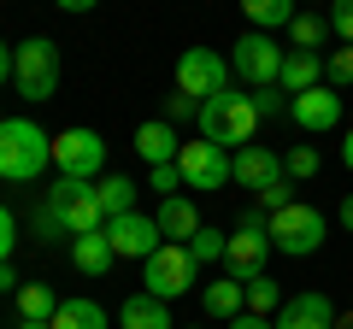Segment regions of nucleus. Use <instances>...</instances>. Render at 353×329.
Returning a JSON list of instances; mask_svg holds the SVG:
<instances>
[{
	"instance_id": "nucleus-23",
	"label": "nucleus",
	"mask_w": 353,
	"mask_h": 329,
	"mask_svg": "<svg viewBox=\"0 0 353 329\" xmlns=\"http://www.w3.org/2000/svg\"><path fill=\"white\" fill-rule=\"evenodd\" d=\"M241 12H248V24L253 30H289L294 24V0H241Z\"/></svg>"
},
{
	"instance_id": "nucleus-27",
	"label": "nucleus",
	"mask_w": 353,
	"mask_h": 329,
	"mask_svg": "<svg viewBox=\"0 0 353 329\" xmlns=\"http://www.w3.org/2000/svg\"><path fill=\"white\" fill-rule=\"evenodd\" d=\"M289 36H294V47H306V53H318V47H324V36H330V18H318V12H294V24H289Z\"/></svg>"
},
{
	"instance_id": "nucleus-32",
	"label": "nucleus",
	"mask_w": 353,
	"mask_h": 329,
	"mask_svg": "<svg viewBox=\"0 0 353 329\" xmlns=\"http://www.w3.org/2000/svg\"><path fill=\"white\" fill-rule=\"evenodd\" d=\"M330 30L353 47V0H330Z\"/></svg>"
},
{
	"instance_id": "nucleus-38",
	"label": "nucleus",
	"mask_w": 353,
	"mask_h": 329,
	"mask_svg": "<svg viewBox=\"0 0 353 329\" xmlns=\"http://www.w3.org/2000/svg\"><path fill=\"white\" fill-rule=\"evenodd\" d=\"M18 288H24V282L12 277V259H6V265H0V294H18Z\"/></svg>"
},
{
	"instance_id": "nucleus-25",
	"label": "nucleus",
	"mask_w": 353,
	"mask_h": 329,
	"mask_svg": "<svg viewBox=\"0 0 353 329\" xmlns=\"http://www.w3.org/2000/svg\"><path fill=\"white\" fill-rule=\"evenodd\" d=\"M94 194H101V212H106V217L136 212V182H130V177H106V182H94Z\"/></svg>"
},
{
	"instance_id": "nucleus-43",
	"label": "nucleus",
	"mask_w": 353,
	"mask_h": 329,
	"mask_svg": "<svg viewBox=\"0 0 353 329\" xmlns=\"http://www.w3.org/2000/svg\"><path fill=\"white\" fill-rule=\"evenodd\" d=\"M336 329H353V312H341V317H336Z\"/></svg>"
},
{
	"instance_id": "nucleus-21",
	"label": "nucleus",
	"mask_w": 353,
	"mask_h": 329,
	"mask_svg": "<svg viewBox=\"0 0 353 329\" xmlns=\"http://www.w3.org/2000/svg\"><path fill=\"white\" fill-rule=\"evenodd\" d=\"M201 306H206V317H218V323H230V317H241V312H248V288H241L236 277H224V282H206Z\"/></svg>"
},
{
	"instance_id": "nucleus-33",
	"label": "nucleus",
	"mask_w": 353,
	"mask_h": 329,
	"mask_svg": "<svg viewBox=\"0 0 353 329\" xmlns=\"http://www.w3.org/2000/svg\"><path fill=\"white\" fill-rule=\"evenodd\" d=\"M253 106H259V118H283L289 112V94L283 89H253Z\"/></svg>"
},
{
	"instance_id": "nucleus-18",
	"label": "nucleus",
	"mask_w": 353,
	"mask_h": 329,
	"mask_svg": "<svg viewBox=\"0 0 353 329\" xmlns=\"http://www.w3.org/2000/svg\"><path fill=\"white\" fill-rule=\"evenodd\" d=\"M136 153L148 164H176V153H183V141H176V129L165 124V118H148V124L136 129Z\"/></svg>"
},
{
	"instance_id": "nucleus-11",
	"label": "nucleus",
	"mask_w": 353,
	"mask_h": 329,
	"mask_svg": "<svg viewBox=\"0 0 353 329\" xmlns=\"http://www.w3.org/2000/svg\"><path fill=\"white\" fill-rule=\"evenodd\" d=\"M53 164H59V177L94 182V171L106 164V141L94 136V129H59V136H53Z\"/></svg>"
},
{
	"instance_id": "nucleus-24",
	"label": "nucleus",
	"mask_w": 353,
	"mask_h": 329,
	"mask_svg": "<svg viewBox=\"0 0 353 329\" xmlns=\"http://www.w3.org/2000/svg\"><path fill=\"white\" fill-rule=\"evenodd\" d=\"M53 329H106V306L101 300H59Z\"/></svg>"
},
{
	"instance_id": "nucleus-44",
	"label": "nucleus",
	"mask_w": 353,
	"mask_h": 329,
	"mask_svg": "<svg viewBox=\"0 0 353 329\" xmlns=\"http://www.w3.org/2000/svg\"><path fill=\"white\" fill-rule=\"evenodd\" d=\"M18 329H53V323H18Z\"/></svg>"
},
{
	"instance_id": "nucleus-17",
	"label": "nucleus",
	"mask_w": 353,
	"mask_h": 329,
	"mask_svg": "<svg viewBox=\"0 0 353 329\" xmlns=\"http://www.w3.org/2000/svg\"><path fill=\"white\" fill-rule=\"evenodd\" d=\"M118 329H176L171 323V300H153L148 288L130 294V300L118 306Z\"/></svg>"
},
{
	"instance_id": "nucleus-26",
	"label": "nucleus",
	"mask_w": 353,
	"mask_h": 329,
	"mask_svg": "<svg viewBox=\"0 0 353 329\" xmlns=\"http://www.w3.org/2000/svg\"><path fill=\"white\" fill-rule=\"evenodd\" d=\"M241 288H248V312H259V317H277L283 312V288L271 277H248Z\"/></svg>"
},
{
	"instance_id": "nucleus-35",
	"label": "nucleus",
	"mask_w": 353,
	"mask_h": 329,
	"mask_svg": "<svg viewBox=\"0 0 353 329\" xmlns=\"http://www.w3.org/2000/svg\"><path fill=\"white\" fill-rule=\"evenodd\" d=\"M12 241H18V224H12V212L0 206V265L12 259Z\"/></svg>"
},
{
	"instance_id": "nucleus-36",
	"label": "nucleus",
	"mask_w": 353,
	"mask_h": 329,
	"mask_svg": "<svg viewBox=\"0 0 353 329\" xmlns=\"http://www.w3.org/2000/svg\"><path fill=\"white\" fill-rule=\"evenodd\" d=\"M230 329H277V317H259V312H241V317H230Z\"/></svg>"
},
{
	"instance_id": "nucleus-19",
	"label": "nucleus",
	"mask_w": 353,
	"mask_h": 329,
	"mask_svg": "<svg viewBox=\"0 0 353 329\" xmlns=\"http://www.w3.org/2000/svg\"><path fill=\"white\" fill-rule=\"evenodd\" d=\"M194 229H201V212H194L183 194H165V200H159V235H165V241H183V247H189Z\"/></svg>"
},
{
	"instance_id": "nucleus-40",
	"label": "nucleus",
	"mask_w": 353,
	"mask_h": 329,
	"mask_svg": "<svg viewBox=\"0 0 353 329\" xmlns=\"http://www.w3.org/2000/svg\"><path fill=\"white\" fill-rule=\"evenodd\" d=\"M53 6H65V12H94L101 0H53Z\"/></svg>"
},
{
	"instance_id": "nucleus-41",
	"label": "nucleus",
	"mask_w": 353,
	"mask_h": 329,
	"mask_svg": "<svg viewBox=\"0 0 353 329\" xmlns=\"http://www.w3.org/2000/svg\"><path fill=\"white\" fill-rule=\"evenodd\" d=\"M341 164H347V171H353V129H347V136H341Z\"/></svg>"
},
{
	"instance_id": "nucleus-6",
	"label": "nucleus",
	"mask_w": 353,
	"mask_h": 329,
	"mask_svg": "<svg viewBox=\"0 0 353 329\" xmlns=\"http://www.w3.org/2000/svg\"><path fill=\"white\" fill-rule=\"evenodd\" d=\"M48 206H53V217H59V229L65 235H94V229H106V212H101V194H94V182H83V177H59V189L48 194Z\"/></svg>"
},
{
	"instance_id": "nucleus-13",
	"label": "nucleus",
	"mask_w": 353,
	"mask_h": 329,
	"mask_svg": "<svg viewBox=\"0 0 353 329\" xmlns=\"http://www.w3.org/2000/svg\"><path fill=\"white\" fill-rule=\"evenodd\" d=\"M289 118L306 136H330V129H341V94L330 89V83H318V89H306V94L289 100Z\"/></svg>"
},
{
	"instance_id": "nucleus-12",
	"label": "nucleus",
	"mask_w": 353,
	"mask_h": 329,
	"mask_svg": "<svg viewBox=\"0 0 353 329\" xmlns=\"http://www.w3.org/2000/svg\"><path fill=\"white\" fill-rule=\"evenodd\" d=\"M230 182H241L248 194H265L271 182H283V153L259 147V141L236 147V153H230Z\"/></svg>"
},
{
	"instance_id": "nucleus-46",
	"label": "nucleus",
	"mask_w": 353,
	"mask_h": 329,
	"mask_svg": "<svg viewBox=\"0 0 353 329\" xmlns=\"http://www.w3.org/2000/svg\"><path fill=\"white\" fill-rule=\"evenodd\" d=\"M194 329H201V323H194Z\"/></svg>"
},
{
	"instance_id": "nucleus-9",
	"label": "nucleus",
	"mask_w": 353,
	"mask_h": 329,
	"mask_svg": "<svg viewBox=\"0 0 353 329\" xmlns=\"http://www.w3.org/2000/svg\"><path fill=\"white\" fill-rule=\"evenodd\" d=\"M224 89H230V59H218L212 47H183V59H176V94H194L206 106Z\"/></svg>"
},
{
	"instance_id": "nucleus-45",
	"label": "nucleus",
	"mask_w": 353,
	"mask_h": 329,
	"mask_svg": "<svg viewBox=\"0 0 353 329\" xmlns=\"http://www.w3.org/2000/svg\"><path fill=\"white\" fill-rule=\"evenodd\" d=\"M0 124H6V118H0Z\"/></svg>"
},
{
	"instance_id": "nucleus-2",
	"label": "nucleus",
	"mask_w": 353,
	"mask_h": 329,
	"mask_svg": "<svg viewBox=\"0 0 353 329\" xmlns=\"http://www.w3.org/2000/svg\"><path fill=\"white\" fill-rule=\"evenodd\" d=\"M259 124H265L259 106L241 89H224V94H212V100L201 106V136L218 141V147H248V141L259 136Z\"/></svg>"
},
{
	"instance_id": "nucleus-5",
	"label": "nucleus",
	"mask_w": 353,
	"mask_h": 329,
	"mask_svg": "<svg viewBox=\"0 0 353 329\" xmlns=\"http://www.w3.org/2000/svg\"><path fill=\"white\" fill-rule=\"evenodd\" d=\"M12 83L24 100H53L59 94V47L48 36H30L12 47Z\"/></svg>"
},
{
	"instance_id": "nucleus-30",
	"label": "nucleus",
	"mask_w": 353,
	"mask_h": 329,
	"mask_svg": "<svg viewBox=\"0 0 353 329\" xmlns=\"http://www.w3.org/2000/svg\"><path fill=\"white\" fill-rule=\"evenodd\" d=\"M324 83L330 89H353V47H336V53H324Z\"/></svg>"
},
{
	"instance_id": "nucleus-42",
	"label": "nucleus",
	"mask_w": 353,
	"mask_h": 329,
	"mask_svg": "<svg viewBox=\"0 0 353 329\" xmlns=\"http://www.w3.org/2000/svg\"><path fill=\"white\" fill-rule=\"evenodd\" d=\"M341 229H353V194L341 200Z\"/></svg>"
},
{
	"instance_id": "nucleus-34",
	"label": "nucleus",
	"mask_w": 353,
	"mask_h": 329,
	"mask_svg": "<svg viewBox=\"0 0 353 329\" xmlns=\"http://www.w3.org/2000/svg\"><path fill=\"white\" fill-rule=\"evenodd\" d=\"M153 189H159V194H176V189H183V171H176V164H153Z\"/></svg>"
},
{
	"instance_id": "nucleus-22",
	"label": "nucleus",
	"mask_w": 353,
	"mask_h": 329,
	"mask_svg": "<svg viewBox=\"0 0 353 329\" xmlns=\"http://www.w3.org/2000/svg\"><path fill=\"white\" fill-rule=\"evenodd\" d=\"M53 312H59V294H53L48 282H24V288H18V317H24V323H53Z\"/></svg>"
},
{
	"instance_id": "nucleus-39",
	"label": "nucleus",
	"mask_w": 353,
	"mask_h": 329,
	"mask_svg": "<svg viewBox=\"0 0 353 329\" xmlns=\"http://www.w3.org/2000/svg\"><path fill=\"white\" fill-rule=\"evenodd\" d=\"M6 83H12V47L0 41V89H6Z\"/></svg>"
},
{
	"instance_id": "nucleus-28",
	"label": "nucleus",
	"mask_w": 353,
	"mask_h": 329,
	"mask_svg": "<svg viewBox=\"0 0 353 329\" xmlns=\"http://www.w3.org/2000/svg\"><path fill=\"white\" fill-rule=\"evenodd\" d=\"M318 171H324V159H318V147H289L283 153V177H294V182H306V177H318Z\"/></svg>"
},
{
	"instance_id": "nucleus-1",
	"label": "nucleus",
	"mask_w": 353,
	"mask_h": 329,
	"mask_svg": "<svg viewBox=\"0 0 353 329\" xmlns=\"http://www.w3.org/2000/svg\"><path fill=\"white\" fill-rule=\"evenodd\" d=\"M53 164V136L36 118H6L0 124V177L6 182H36Z\"/></svg>"
},
{
	"instance_id": "nucleus-4",
	"label": "nucleus",
	"mask_w": 353,
	"mask_h": 329,
	"mask_svg": "<svg viewBox=\"0 0 353 329\" xmlns=\"http://www.w3.org/2000/svg\"><path fill=\"white\" fill-rule=\"evenodd\" d=\"M265 235H271V247H277V253H289V259H312L318 247H324V235H330V217L294 200V206H283V212L265 217Z\"/></svg>"
},
{
	"instance_id": "nucleus-14",
	"label": "nucleus",
	"mask_w": 353,
	"mask_h": 329,
	"mask_svg": "<svg viewBox=\"0 0 353 329\" xmlns=\"http://www.w3.org/2000/svg\"><path fill=\"white\" fill-rule=\"evenodd\" d=\"M106 241H112L118 259H148L159 247V217H141V212H124V217H106Z\"/></svg>"
},
{
	"instance_id": "nucleus-31",
	"label": "nucleus",
	"mask_w": 353,
	"mask_h": 329,
	"mask_svg": "<svg viewBox=\"0 0 353 329\" xmlns=\"http://www.w3.org/2000/svg\"><path fill=\"white\" fill-rule=\"evenodd\" d=\"M253 200H259V212L271 217V212H283V206H294V189H289V177H283V182H271L265 194H253Z\"/></svg>"
},
{
	"instance_id": "nucleus-10",
	"label": "nucleus",
	"mask_w": 353,
	"mask_h": 329,
	"mask_svg": "<svg viewBox=\"0 0 353 329\" xmlns=\"http://www.w3.org/2000/svg\"><path fill=\"white\" fill-rule=\"evenodd\" d=\"M176 171H183V189H224L230 182V147H218V141H183V153H176Z\"/></svg>"
},
{
	"instance_id": "nucleus-37",
	"label": "nucleus",
	"mask_w": 353,
	"mask_h": 329,
	"mask_svg": "<svg viewBox=\"0 0 353 329\" xmlns=\"http://www.w3.org/2000/svg\"><path fill=\"white\" fill-rule=\"evenodd\" d=\"M189 112H201V100L194 94H171V118H189Z\"/></svg>"
},
{
	"instance_id": "nucleus-8",
	"label": "nucleus",
	"mask_w": 353,
	"mask_h": 329,
	"mask_svg": "<svg viewBox=\"0 0 353 329\" xmlns=\"http://www.w3.org/2000/svg\"><path fill=\"white\" fill-rule=\"evenodd\" d=\"M289 53L277 47V41L265 36V30H248V36L236 41V53H230V71L248 83V89H277V71Z\"/></svg>"
},
{
	"instance_id": "nucleus-16",
	"label": "nucleus",
	"mask_w": 353,
	"mask_h": 329,
	"mask_svg": "<svg viewBox=\"0 0 353 329\" xmlns=\"http://www.w3.org/2000/svg\"><path fill=\"white\" fill-rule=\"evenodd\" d=\"M324 83V53H306V47H294L289 59H283V71H277V89L289 94H306V89H318Z\"/></svg>"
},
{
	"instance_id": "nucleus-7",
	"label": "nucleus",
	"mask_w": 353,
	"mask_h": 329,
	"mask_svg": "<svg viewBox=\"0 0 353 329\" xmlns=\"http://www.w3.org/2000/svg\"><path fill=\"white\" fill-rule=\"evenodd\" d=\"M271 253H277V247H271V235H265V212H259V206H248V212H241V224L230 229V247H224L230 277H236V282L265 277V259H271Z\"/></svg>"
},
{
	"instance_id": "nucleus-15",
	"label": "nucleus",
	"mask_w": 353,
	"mask_h": 329,
	"mask_svg": "<svg viewBox=\"0 0 353 329\" xmlns=\"http://www.w3.org/2000/svg\"><path fill=\"white\" fill-rule=\"evenodd\" d=\"M277 329H336V306H330V294H294V300H283L277 312Z\"/></svg>"
},
{
	"instance_id": "nucleus-20",
	"label": "nucleus",
	"mask_w": 353,
	"mask_h": 329,
	"mask_svg": "<svg viewBox=\"0 0 353 329\" xmlns=\"http://www.w3.org/2000/svg\"><path fill=\"white\" fill-rule=\"evenodd\" d=\"M112 241H106V229H94V235H77L71 241V265L83 270V277H106L112 270Z\"/></svg>"
},
{
	"instance_id": "nucleus-3",
	"label": "nucleus",
	"mask_w": 353,
	"mask_h": 329,
	"mask_svg": "<svg viewBox=\"0 0 353 329\" xmlns=\"http://www.w3.org/2000/svg\"><path fill=\"white\" fill-rule=\"evenodd\" d=\"M141 282H148L153 300H176L201 282V259L183 247V241H159L148 259H141Z\"/></svg>"
},
{
	"instance_id": "nucleus-29",
	"label": "nucleus",
	"mask_w": 353,
	"mask_h": 329,
	"mask_svg": "<svg viewBox=\"0 0 353 329\" xmlns=\"http://www.w3.org/2000/svg\"><path fill=\"white\" fill-rule=\"evenodd\" d=\"M224 247H230V235H224V229H212V224H201V229H194V241H189V253L201 259V265L224 259Z\"/></svg>"
}]
</instances>
